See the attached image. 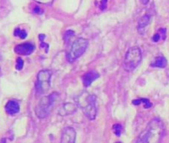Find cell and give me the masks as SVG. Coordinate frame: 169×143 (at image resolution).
I'll return each instance as SVG.
<instances>
[{
    "instance_id": "1",
    "label": "cell",
    "mask_w": 169,
    "mask_h": 143,
    "mask_svg": "<svg viewBox=\"0 0 169 143\" xmlns=\"http://www.w3.org/2000/svg\"><path fill=\"white\" fill-rule=\"evenodd\" d=\"M96 96L90 95L88 93H83L78 97V105L83 109L84 114L90 120H94L97 115Z\"/></svg>"
},
{
    "instance_id": "2",
    "label": "cell",
    "mask_w": 169,
    "mask_h": 143,
    "mask_svg": "<svg viewBox=\"0 0 169 143\" xmlns=\"http://www.w3.org/2000/svg\"><path fill=\"white\" fill-rule=\"evenodd\" d=\"M58 97H59V93H53L50 96H43L39 100L36 108H35V112H36V115L39 118H45L50 114L51 110L54 106V103Z\"/></svg>"
},
{
    "instance_id": "3",
    "label": "cell",
    "mask_w": 169,
    "mask_h": 143,
    "mask_svg": "<svg viewBox=\"0 0 169 143\" xmlns=\"http://www.w3.org/2000/svg\"><path fill=\"white\" fill-rule=\"evenodd\" d=\"M141 51L138 47H131L126 52L124 61H123V68L126 72H132L139 66L141 63Z\"/></svg>"
},
{
    "instance_id": "4",
    "label": "cell",
    "mask_w": 169,
    "mask_h": 143,
    "mask_svg": "<svg viewBox=\"0 0 169 143\" xmlns=\"http://www.w3.org/2000/svg\"><path fill=\"white\" fill-rule=\"evenodd\" d=\"M89 42L84 38H79L72 44V46L69 49L67 53V60L69 62L76 61L78 58H80L86 52Z\"/></svg>"
},
{
    "instance_id": "5",
    "label": "cell",
    "mask_w": 169,
    "mask_h": 143,
    "mask_svg": "<svg viewBox=\"0 0 169 143\" xmlns=\"http://www.w3.org/2000/svg\"><path fill=\"white\" fill-rule=\"evenodd\" d=\"M52 73L48 70L40 71L37 75V83H36V92L38 95L46 93L50 89V80Z\"/></svg>"
},
{
    "instance_id": "6",
    "label": "cell",
    "mask_w": 169,
    "mask_h": 143,
    "mask_svg": "<svg viewBox=\"0 0 169 143\" xmlns=\"http://www.w3.org/2000/svg\"><path fill=\"white\" fill-rule=\"evenodd\" d=\"M76 142V131L73 127H66L62 132L61 143H75Z\"/></svg>"
},
{
    "instance_id": "7",
    "label": "cell",
    "mask_w": 169,
    "mask_h": 143,
    "mask_svg": "<svg viewBox=\"0 0 169 143\" xmlns=\"http://www.w3.org/2000/svg\"><path fill=\"white\" fill-rule=\"evenodd\" d=\"M34 50H35V46L30 43H24V44L17 45L14 49L15 53H17L18 55H25V56L32 54L34 52Z\"/></svg>"
},
{
    "instance_id": "8",
    "label": "cell",
    "mask_w": 169,
    "mask_h": 143,
    "mask_svg": "<svg viewBox=\"0 0 169 143\" xmlns=\"http://www.w3.org/2000/svg\"><path fill=\"white\" fill-rule=\"evenodd\" d=\"M100 77V74L97 73L96 71H90L86 73L83 76L82 78V81H83V84H84V87H90L91 84H92L97 79H99Z\"/></svg>"
},
{
    "instance_id": "9",
    "label": "cell",
    "mask_w": 169,
    "mask_h": 143,
    "mask_svg": "<svg viewBox=\"0 0 169 143\" xmlns=\"http://www.w3.org/2000/svg\"><path fill=\"white\" fill-rule=\"evenodd\" d=\"M151 18L152 17L150 14H144L139 19L138 24H137V31L139 34L142 35L145 33V30H146V28H147V26L149 25V23H150Z\"/></svg>"
},
{
    "instance_id": "10",
    "label": "cell",
    "mask_w": 169,
    "mask_h": 143,
    "mask_svg": "<svg viewBox=\"0 0 169 143\" xmlns=\"http://www.w3.org/2000/svg\"><path fill=\"white\" fill-rule=\"evenodd\" d=\"M78 108V103H73V102H67L62 106V108L60 109L59 114L60 115H69L72 114Z\"/></svg>"
},
{
    "instance_id": "11",
    "label": "cell",
    "mask_w": 169,
    "mask_h": 143,
    "mask_svg": "<svg viewBox=\"0 0 169 143\" xmlns=\"http://www.w3.org/2000/svg\"><path fill=\"white\" fill-rule=\"evenodd\" d=\"M5 110H6V112L10 115L17 114L19 112V110H20V105H19V103L17 102H15V100H10V102H8L6 103Z\"/></svg>"
},
{
    "instance_id": "12",
    "label": "cell",
    "mask_w": 169,
    "mask_h": 143,
    "mask_svg": "<svg viewBox=\"0 0 169 143\" xmlns=\"http://www.w3.org/2000/svg\"><path fill=\"white\" fill-rule=\"evenodd\" d=\"M152 132L153 131L147 128L144 132H142L141 134L138 136L137 140H136V143H149L151 135H152Z\"/></svg>"
},
{
    "instance_id": "13",
    "label": "cell",
    "mask_w": 169,
    "mask_h": 143,
    "mask_svg": "<svg viewBox=\"0 0 169 143\" xmlns=\"http://www.w3.org/2000/svg\"><path fill=\"white\" fill-rule=\"evenodd\" d=\"M147 128L150 129V130H152V131L160 130V129L163 128V123H162L161 120H159L158 118H154L148 123Z\"/></svg>"
},
{
    "instance_id": "14",
    "label": "cell",
    "mask_w": 169,
    "mask_h": 143,
    "mask_svg": "<svg viewBox=\"0 0 169 143\" xmlns=\"http://www.w3.org/2000/svg\"><path fill=\"white\" fill-rule=\"evenodd\" d=\"M150 66L154 68H165L167 66V60L163 56H158L155 58L154 61L151 62Z\"/></svg>"
},
{
    "instance_id": "15",
    "label": "cell",
    "mask_w": 169,
    "mask_h": 143,
    "mask_svg": "<svg viewBox=\"0 0 169 143\" xmlns=\"http://www.w3.org/2000/svg\"><path fill=\"white\" fill-rule=\"evenodd\" d=\"M166 38V29L165 28H161L155 33V35L151 38V41L154 42V43H157L159 41H163Z\"/></svg>"
},
{
    "instance_id": "16",
    "label": "cell",
    "mask_w": 169,
    "mask_h": 143,
    "mask_svg": "<svg viewBox=\"0 0 169 143\" xmlns=\"http://www.w3.org/2000/svg\"><path fill=\"white\" fill-rule=\"evenodd\" d=\"M74 37H75V32L74 31H72V30L67 31L66 33H65V35H64V41H65V43H66V44L70 43V42L73 40Z\"/></svg>"
},
{
    "instance_id": "17",
    "label": "cell",
    "mask_w": 169,
    "mask_h": 143,
    "mask_svg": "<svg viewBox=\"0 0 169 143\" xmlns=\"http://www.w3.org/2000/svg\"><path fill=\"white\" fill-rule=\"evenodd\" d=\"M112 132L115 133V135L116 136H121L122 133V126L121 124H115L112 126Z\"/></svg>"
},
{
    "instance_id": "18",
    "label": "cell",
    "mask_w": 169,
    "mask_h": 143,
    "mask_svg": "<svg viewBox=\"0 0 169 143\" xmlns=\"http://www.w3.org/2000/svg\"><path fill=\"white\" fill-rule=\"evenodd\" d=\"M14 35L17 36V37L21 38V39H25L26 37H27V33L24 31V30H21V29H16L15 32H14Z\"/></svg>"
},
{
    "instance_id": "19",
    "label": "cell",
    "mask_w": 169,
    "mask_h": 143,
    "mask_svg": "<svg viewBox=\"0 0 169 143\" xmlns=\"http://www.w3.org/2000/svg\"><path fill=\"white\" fill-rule=\"evenodd\" d=\"M23 60L21 59V58H18L17 59V65H16V69H17L18 71H20L23 69Z\"/></svg>"
},
{
    "instance_id": "20",
    "label": "cell",
    "mask_w": 169,
    "mask_h": 143,
    "mask_svg": "<svg viewBox=\"0 0 169 143\" xmlns=\"http://www.w3.org/2000/svg\"><path fill=\"white\" fill-rule=\"evenodd\" d=\"M106 4H108V0H102V1H100V10H103V9H106Z\"/></svg>"
},
{
    "instance_id": "21",
    "label": "cell",
    "mask_w": 169,
    "mask_h": 143,
    "mask_svg": "<svg viewBox=\"0 0 169 143\" xmlns=\"http://www.w3.org/2000/svg\"><path fill=\"white\" fill-rule=\"evenodd\" d=\"M41 48H43L45 50V52L48 53V51H49V45L48 44H45L44 42H42V43H41Z\"/></svg>"
},
{
    "instance_id": "22",
    "label": "cell",
    "mask_w": 169,
    "mask_h": 143,
    "mask_svg": "<svg viewBox=\"0 0 169 143\" xmlns=\"http://www.w3.org/2000/svg\"><path fill=\"white\" fill-rule=\"evenodd\" d=\"M141 102H142V99H141L132 100V103H133V105H140Z\"/></svg>"
},
{
    "instance_id": "23",
    "label": "cell",
    "mask_w": 169,
    "mask_h": 143,
    "mask_svg": "<svg viewBox=\"0 0 169 143\" xmlns=\"http://www.w3.org/2000/svg\"><path fill=\"white\" fill-rule=\"evenodd\" d=\"M34 12H35V13H37V14H42V13H43V11H42L39 7H36V8H35V9H34Z\"/></svg>"
},
{
    "instance_id": "24",
    "label": "cell",
    "mask_w": 169,
    "mask_h": 143,
    "mask_svg": "<svg viewBox=\"0 0 169 143\" xmlns=\"http://www.w3.org/2000/svg\"><path fill=\"white\" fill-rule=\"evenodd\" d=\"M151 106H152V103L150 102H148L144 105V108H149V107H151Z\"/></svg>"
},
{
    "instance_id": "25",
    "label": "cell",
    "mask_w": 169,
    "mask_h": 143,
    "mask_svg": "<svg viewBox=\"0 0 169 143\" xmlns=\"http://www.w3.org/2000/svg\"><path fill=\"white\" fill-rule=\"evenodd\" d=\"M140 2L142 3V4H147V3L149 2V0H140Z\"/></svg>"
},
{
    "instance_id": "26",
    "label": "cell",
    "mask_w": 169,
    "mask_h": 143,
    "mask_svg": "<svg viewBox=\"0 0 169 143\" xmlns=\"http://www.w3.org/2000/svg\"><path fill=\"white\" fill-rule=\"evenodd\" d=\"M39 38H40V42H41V43H42V42L44 41L43 39L45 38V35H40V36H39Z\"/></svg>"
},
{
    "instance_id": "27",
    "label": "cell",
    "mask_w": 169,
    "mask_h": 143,
    "mask_svg": "<svg viewBox=\"0 0 169 143\" xmlns=\"http://www.w3.org/2000/svg\"><path fill=\"white\" fill-rule=\"evenodd\" d=\"M116 143H121V142H116Z\"/></svg>"
}]
</instances>
